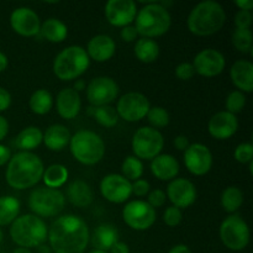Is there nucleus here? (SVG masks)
<instances>
[{"instance_id": "7ed1b4c3", "label": "nucleus", "mask_w": 253, "mask_h": 253, "mask_svg": "<svg viewBox=\"0 0 253 253\" xmlns=\"http://www.w3.org/2000/svg\"><path fill=\"white\" fill-rule=\"evenodd\" d=\"M226 22L224 7L214 0L199 2L188 16V29L197 36H211Z\"/></svg>"}, {"instance_id": "a878e982", "label": "nucleus", "mask_w": 253, "mask_h": 253, "mask_svg": "<svg viewBox=\"0 0 253 253\" xmlns=\"http://www.w3.org/2000/svg\"><path fill=\"white\" fill-rule=\"evenodd\" d=\"M43 143L51 151H62L71 141V132L61 124L51 125L43 133Z\"/></svg>"}, {"instance_id": "20e7f679", "label": "nucleus", "mask_w": 253, "mask_h": 253, "mask_svg": "<svg viewBox=\"0 0 253 253\" xmlns=\"http://www.w3.org/2000/svg\"><path fill=\"white\" fill-rule=\"evenodd\" d=\"M172 25V17L167 7L157 1H147L136 14L135 29L138 35L152 39L165 35Z\"/></svg>"}, {"instance_id": "39448f33", "label": "nucleus", "mask_w": 253, "mask_h": 253, "mask_svg": "<svg viewBox=\"0 0 253 253\" xmlns=\"http://www.w3.org/2000/svg\"><path fill=\"white\" fill-rule=\"evenodd\" d=\"M48 235L46 222L34 214L17 216L10 227L11 240L20 247L32 249L44 244Z\"/></svg>"}, {"instance_id": "1a4fd4ad", "label": "nucleus", "mask_w": 253, "mask_h": 253, "mask_svg": "<svg viewBox=\"0 0 253 253\" xmlns=\"http://www.w3.org/2000/svg\"><path fill=\"white\" fill-rule=\"evenodd\" d=\"M220 239L232 251H241L250 244V229L240 215H230L220 225Z\"/></svg>"}, {"instance_id": "6e6d98bb", "label": "nucleus", "mask_w": 253, "mask_h": 253, "mask_svg": "<svg viewBox=\"0 0 253 253\" xmlns=\"http://www.w3.org/2000/svg\"><path fill=\"white\" fill-rule=\"evenodd\" d=\"M7 63H9V61H7V57L5 56L2 52H0V72H4L5 69H6Z\"/></svg>"}, {"instance_id": "3c124183", "label": "nucleus", "mask_w": 253, "mask_h": 253, "mask_svg": "<svg viewBox=\"0 0 253 253\" xmlns=\"http://www.w3.org/2000/svg\"><path fill=\"white\" fill-rule=\"evenodd\" d=\"M7 132H9V123L4 116L0 115V141L4 140Z\"/></svg>"}, {"instance_id": "b1692460", "label": "nucleus", "mask_w": 253, "mask_h": 253, "mask_svg": "<svg viewBox=\"0 0 253 253\" xmlns=\"http://www.w3.org/2000/svg\"><path fill=\"white\" fill-rule=\"evenodd\" d=\"M151 172L160 180H173L179 173V163L172 155H158L151 162Z\"/></svg>"}, {"instance_id": "603ef678", "label": "nucleus", "mask_w": 253, "mask_h": 253, "mask_svg": "<svg viewBox=\"0 0 253 253\" xmlns=\"http://www.w3.org/2000/svg\"><path fill=\"white\" fill-rule=\"evenodd\" d=\"M111 253H130V250H128V246L124 242L118 241L113 247L110 249Z\"/></svg>"}, {"instance_id": "2eb2a0df", "label": "nucleus", "mask_w": 253, "mask_h": 253, "mask_svg": "<svg viewBox=\"0 0 253 253\" xmlns=\"http://www.w3.org/2000/svg\"><path fill=\"white\" fill-rule=\"evenodd\" d=\"M184 165L194 175H204L212 166V153L203 143H193L184 151Z\"/></svg>"}, {"instance_id": "052dcab7", "label": "nucleus", "mask_w": 253, "mask_h": 253, "mask_svg": "<svg viewBox=\"0 0 253 253\" xmlns=\"http://www.w3.org/2000/svg\"><path fill=\"white\" fill-rule=\"evenodd\" d=\"M89 253H108V252H104V251H98V250H94V251L89 252Z\"/></svg>"}, {"instance_id": "e433bc0d", "label": "nucleus", "mask_w": 253, "mask_h": 253, "mask_svg": "<svg viewBox=\"0 0 253 253\" xmlns=\"http://www.w3.org/2000/svg\"><path fill=\"white\" fill-rule=\"evenodd\" d=\"M252 31L250 29H236L232 34V44L240 52H251L252 53Z\"/></svg>"}, {"instance_id": "680f3d73", "label": "nucleus", "mask_w": 253, "mask_h": 253, "mask_svg": "<svg viewBox=\"0 0 253 253\" xmlns=\"http://www.w3.org/2000/svg\"><path fill=\"white\" fill-rule=\"evenodd\" d=\"M2 237H4V235H2V231L0 230V244H1V241H2Z\"/></svg>"}, {"instance_id": "f8f14e48", "label": "nucleus", "mask_w": 253, "mask_h": 253, "mask_svg": "<svg viewBox=\"0 0 253 253\" xmlns=\"http://www.w3.org/2000/svg\"><path fill=\"white\" fill-rule=\"evenodd\" d=\"M150 108V101L143 94L130 91V93L124 94L119 99L116 111H118L119 118L128 123H136V121L142 120L147 115Z\"/></svg>"}, {"instance_id": "0eeeda50", "label": "nucleus", "mask_w": 253, "mask_h": 253, "mask_svg": "<svg viewBox=\"0 0 253 253\" xmlns=\"http://www.w3.org/2000/svg\"><path fill=\"white\" fill-rule=\"evenodd\" d=\"M90 58L82 46H69L62 49L53 61V72L61 81H73L88 69Z\"/></svg>"}, {"instance_id": "5701e85b", "label": "nucleus", "mask_w": 253, "mask_h": 253, "mask_svg": "<svg viewBox=\"0 0 253 253\" xmlns=\"http://www.w3.org/2000/svg\"><path fill=\"white\" fill-rule=\"evenodd\" d=\"M231 81L240 91L251 93L253 90V64L246 59H240L230 69Z\"/></svg>"}, {"instance_id": "f704fd0d", "label": "nucleus", "mask_w": 253, "mask_h": 253, "mask_svg": "<svg viewBox=\"0 0 253 253\" xmlns=\"http://www.w3.org/2000/svg\"><path fill=\"white\" fill-rule=\"evenodd\" d=\"M89 114L95 119L96 123L100 124L101 126H105V127H113L119 121L118 111L110 105L89 108Z\"/></svg>"}, {"instance_id": "a19ab883", "label": "nucleus", "mask_w": 253, "mask_h": 253, "mask_svg": "<svg viewBox=\"0 0 253 253\" xmlns=\"http://www.w3.org/2000/svg\"><path fill=\"white\" fill-rule=\"evenodd\" d=\"M183 214L182 210L177 207H169L166 209L165 214H163V221L167 226L169 227H175L182 222Z\"/></svg>"}, {"instance_id": "473e14b6", "label": "nucleus", "mask_w": 253, "mask_h": 253, "mask_svg": "<svg viewBox=\"0 0 253 253\" xmlns=\"http://www.w3.org/2000/svg\"><path fill=\"white\" fill-rule=\"evenodd\" d=\"M68 174V169L63 165H51L43 170L42 178L46 187L57 189L67 182Z\"/></svg>"}, {"instance_id": "9b49d317", "label": "nucleus", "mask_w": 253, "mask_h": 253, "mask_svg": "<svg viewBox=\"0 0 253 253\" xmlns=\"http://www.w3.org/2000/svg\"><path fill=\"white\" fill-rule=\"evenodd\" d=\"M124 221L133 230L143 231L155 224L156 210L143 200H132L123 210Z\"/></svg>"}, {"instance_id": "37998d69", "label": "nucleus", "mask_w": 253, "mask_h": 253, "mask_svg": "<svg viewBox=\"0 0 253 253\" xmlns=\"http://www.w3.org/2000/svg\"><path fill=\"white\" fill-rule=\"evenodd\" d=\"M235 25L236 29L247 30L251 27L252 25V14L251 11H246V10H240L235 16Z\"/></svg>"}, {"instance_id": "6ab92c4d", "label": "nucleus", "mask_w": 253, "mask_h": 253, "mask_svg": "<svg viewBox=\"0 0 253 253\" xmlns=\"http://www.w3.org/2000/svg\"><path fill=\"white\" fill-rule=\"evenodd\" d=\"M166 197H168L173 207L185 209L194 204L197 199V188L189 179L175 178L168 184Z\"/></svg>"}, {"instance_id": "4be33fe9", "label": "nucleus", "mask_w": 253, "mask_h": 253, "mask_svg": "<svg viewBox=\"0 0 253 253\" xmlns=\"http://www.w3.org/2000/svg\"><path fill=\"white\" fill-rule=\"evenodd\" d=\"M115 41L108 35H96L89 40L86 53L95 62H106L115 54Z\"/></svg>"}, {"instance_id": "c85d7f7f", "label": "nucleus", "mask_w": 253, "mask_h": 253, "mask_svg": "<svg viewBox=\"0 0 253 253\" xmlns=\"http://www.w3.org/2000/svg\"><path fill=\"white\" fill-rule=\"evenodd\" d=\"M135 56L143 63H152L160 56V46L155 40L141 37L135 43Z\"/></svg>"}, {"instance_id": "423d86ee", "label": "nucleus", "mask_w": 253, "mask_h": 253, "mask_svg": "<svg viewBox=\"0 0 253 253\" xmlns=\"http://www.w3.org/2000/svg\"><path fill=\"white\" fill-rule=\"evenodd\" d=\"M69 147L73 157L85 166L96 165L105 155V143L103 138L89 130L77 131L71 136Z\"/></svg>"}, {"instance_id": "f3484780", "label": "nucleus", "mask_w": 253, "mask_h": 253, "mask_svg": "<svg viewBox=\"0 0 253 253\" xmlns=\"http://www.w3.org/2000/svg\"><path fill=\"white\" fill-rule=\"evenodd\" d=\"M137 6L132 0H109L105 5L106 20L118 27L128 26L135 20Z\"/></svg>"}, {"instance_id": "864d4df0", "label": "nucleus", "mask_w": 253, "mask_h": 253, "mask_svg": "<svg viewBox=\"0 0 253 253\" xmlns=\"http://www.w3.org/2000/svg\"><path fill=\"white\" fill-rule=\"evenodd\" d=\"M235 5L240 7V10H246V11H250V10L253 7V1L252 0H235Z\"/></svg>"}, {"instance_id": "6e6552de", "label": "nucleus", "mask_w": 253, "mask_h": 253, "mask_svg": "<svg viewBox=\"0 0 253 253\" xmlns=\"http://www.w3.org/2000/svg\"><path fill=\"white\" fill-rule=\"evenodd\" d=\"M66 205V197L59 189L48 187L36 188L29 197V208L34 215L52 217L58 215Z\"/></svg>"}, {"instance_id": "bb28decb", "label": "nucleus", "mask_w": 253, "mask_h": 253, "mask_svg": "<svg viewBox=\"0 0 253 253\" xmlns=\"http://www.w3.org/2000/svg\"><path fill=\"white\" fill-rule=\"evenodd\" d=\"M69 202L77 208H86L93 202V192L88 183L83 180H74L67 189Z\"/></svg>"}, {"instance_id": "4c0bfd02", "label": "nucleus", "mask_w": 253, "mask_h": 253, "mask_svg": "<svg viewBox=\"0 0 253 253\" xmlns=\"http://www.w3.org/2000/svg\"><path fill=\"white\" fill-rule=\"evenodd\" d=\"M147 120L155 127H166L169 124V114L162 106H153L150 108L147 113Z\"/></svg>"}, {"instance_id": "4d7b16f0", "label": "nucleus", "mask_w": 253, "mask_h": 253, "mask_svg": "<svg viewBox=\"0 0 253 253\" xmlns=\"http://www.w3.org/2000/svg\"><path fill=\"white\" fill-rule=\"evenodd\" d=\"M73 89L79 93V90H83V89H85V83H84L82 79H78V81H76V83H74Z\"/></svg>"}, {"instance_id": "2f4dec72", "label": "nucleus", "mask_w": 253, "mask_h": 253, "mask_svg": "<svg viewBox=\"0 0 253 253\" xmlns=\"http://www.w3.org/2000/svg\"><path fill=\"white\" fill-rule=\"evenodd\" d=\"M30 109L37 115H46L53 106V98L46 89H37L34 91L29 101Z\"/></svg>"}, {"instance_id": "aec40b11", "label": "nucleus", "mask_w": 253, "mask_h": 253, "mask_svg": "<svg viewBox=\"0 0 253 253\" xmlns=\"http://www.w3.org/2000/svg\"><path fill=\"white\" fill-rule=\"evenodd\" d=\"M239 121L236 115L229 111H219L211 116L208 124L209 133L216 140H227L236 133Z\"/></svg>"}, {"instance_id": "f257e3e1", "label": "nucleus", "mask_w": 253, "mask_h": 253, "mask_svg": "<svg viewBox=\"0 0 253 253\" xmlns=\"http://www.w3.org/2000/svg\"><path fill=\"white\" fill-rule=\"evenodd\" d=\"M88 225L76 215L58 217L48 230L47 239L54 253H83L89 244Z\"/></svg>"}, {"instance_id": "9d476101", "label": "nucleus", "mask_w": 253, "mask_h": 253, "mask_svg": "<svg viewBox=\"0 0 253 253\" xmlns=\"http://www.w3.org/2000/svg\"><path fill=\"white\" fill-rule=\"evenodd\" d=\"M131 146L135 157L138 160H153L161 155V151L165 146V138L157 128L145 126L136 131L131 141Z\"/></svg>"}, {"instance_id": "79ce46f5", "label": "nucleus", "mask_w": 253, "mask_h": 253, "mask_svg": "<svg viewBox=\"0 0 253 253\" xmlns=\"http://www.w3.org/2000/svg\"><path fill=\"white\" fill-rule=\"evenodd\" d=\"M195 71L194 67L192 63H188V62H183V63L178 64L175 67V76L177 78H179L180 81H189L194 77Z\"/></svg>"}, {"instance_id": "de8ad7c7", "label": "nucleus", "mask_w": 253, "mask_h": 253, "mask_svg": "<svg viewBox=\"0 0 253 253\" xmlns=\"http://www.w3.org/2000/svg\"><path fill=\"white\" fill-rule=\"evenodd\" d=\"M11 104V95L9 91L4 88H0V111H5L9 109Z\"/></svg>"}, {"instance_id": "c756f323", "label": "nucleus", "mask_w": 253, "mask_h": 253, "mask_svg": "<svg viewBox=\"0 0 253 253\" xmlns=\"http://www.w3.org/2000/svg\"><path fill=\"white\" fill-rule=\"evenodd\" d=\"M42 140H43L42 131L39 127H36V126H29V127L24 128L17 135L15 143H16V146L20 150L30 152L34 148L39 147L41 145Z\"/></svg>"}, {"instance_id": "cd10ccee", "label": "nucleus", "mask_w": 253, "mask_h": 253, "mask_svg": "<svg viewBox=\"0 0 253 253\" xmlns=\"http://www.w3.org/2000/svg\"><path fill=\"white\" fill-rule=\"evenodd\" d=\"M40 32L49 42L58 43V42L66 40L67 35H68V29H67L66 24L62 22L61 20L51 17V19H47L46 21L42 22Z\"/></svg>"}, {"instance_id": "72a5a7b5", "label": "nucleus", "mask_w": 253, "mask_h": 253, "mask_svg": "<svg viewBox=\"0 0 253 253\" xmlns=\"http://www.w3.org/2000/svg\"><path fill=\"white\" fill-rule=\"evenodd\" d=\"M220 202L225 211L235 212L244 204V193L237 187H227L222 192Z\"/></svg>"}, {"instance_id": "412c9836", "label": "nucleus", "mask_w": 253, "mask_h": 253, "mask_svg": "<svg viewBox=\"0 0 253 253\" xmlns=\"http://www.w3.org/2000/svg\"><path fill=\"white\" fill-rule=\"evenodd\" d=\"M57 111L66 120L74 119L82 108L81 95L73 88H64L58 93L56 99Z\"/></svg>"}, {"instance_id": "13d9d810", "label": "nucleus", "mask_w": 253, "mask_h": 253, "mask_svg": "<svg viewBox=\"0 0 253 253\" xmlns=\"http://www.w3.org/2000/svg\"><path fill=\"white\" fill-rule=\"evenodd\" d=\"M39 253H51V247L41 245V246H39Z\"/></svg>"}, {"instance_id": "09e8293b", "label": "nucleus", "mask_w": 253, "mask_h": 253, "mask_svg": "<svg viewBox=\"0 0 253 253\" xmlns=\"http://www.w3.org/2000/svg\"><path fill=\"white\" fill-rule=\"evenodd\" d=\"M173 145H174V147L177 148V150L179 151H185L188 147H189V140H188L187 136L184 135H178L177 137L174 138V141H173Z\"/></svg>"}, {"instance_id": "c03bdc74", "label": "nucleus", "mask_w": 253, "mask_h": 253, "mask_svg": "<svg viewBox=\"0 0 253 253\" xmlns=\"http://www.w3.org/2000/svg\"><path fill=\"white\" fill-rule=\"evenodd\" d=\"M166 193L162 189H155L148 194V204L156 209V208H161L165 205L166 203Z\"/></svg>"}, {"instance_id": "4468645a", "label": "nucleus", "mask_w": 253, "mask_h": 253, "mask_svg": "<svg viewBox=\"0 0 253 253\" xmlns=\"http://www.w3.org/2000/svg\"><path fill=\"white\" fill-rule=\"evenodd\" d=\"M100 192L101 195L105 198L108 202L121 204L125 203L132 194V187H131L130 180L126 179L121 174H111L105 175L100 182Z\"/></svg>"}, {"instance_id": "7c9ffc66", "label": "nucleus", "mask_w": 253, "mask_h": 253, "mask_svg": "<svg viewBox=\"0 0 253 253\" xmlns=\"http://www.w3.org/2000/svg\"><path fill=\"white\" fill-rule=\"evenodd\" d=\"M20 202L15 197L6 195L0 198V226H5L14 222L19 216Z\"/></svg>"}, {"instance_id": "5fc2aeb1", "label": "nucleus", "mask_w": 253, "mask_h": 253, "mask_svg": "<svg viewBox=\"0 0 253 253\" xmlns=\"http://www.w3.org/2000/svg\"><path fill=\"white\" fill-rule=\"evenodd\" d=\"M168 253H192V251H190V249L187 246V245L180 244V245H175L174 247H172Z\"/></svg>"}, {"instance_id": "a211bd4d", "label": "nucleus", "mask_w": 253, "mask_h": 253, "mask_svg": "<svg viewBox=\"0 0 253 253\" xmlns=\"http://www.w3.org/2000/svg\"><path fill=\"white\" fill-rule=\"evenodd\" d=\"M10 25L16 34L31 37L40 32L41 21L36 12L26 6L15 9L10 16Z\"/></svg>"}, {"instance_id": "c9c22d12", "label": "nucleus", "mask_w": 253, "mask_h": 253, "mask_svg": "<svg viewBox=\"0 0 253 253\" xmlns=\"http://www.w3.org/2000/svg\"><path fill=\"white\" fill-rule=\"evenodd\" d=\"M121 170H123V177H125L127 180H137L143 173V165L137 157L128 156L124 160Z\"/></svg>"}, {"instance_id": "bf43d9fd", "label": "nucleus", "mask_w": 253, "mask_h": 253, "mask_svg": "<svg viewBox=\"0 0 253 253\" xmlns=\"http://www.w3.org/2000/svg\"><path fill=\"white\" fill-rule=\"evenodd\" d=\"M12 253H32L29 249H24V247H17L16 250H14Z\"/></svg>"}, {"instance_id": "ddd939ff", "label": "nucleus", "mask_w": 253, "mask_h": 253, "mask_svg": "<svg viewBox=\"0 0 253 253\" xmlns=\"http://www.w3.org/2000/svg\"><path fill=\"white\" fill-rule=\"evenodd\" d=\"M119 95V85L110 77H96L86 86V98L94 106H105Z\"/></svg>"}, {"instance_id": "a18cd8bd", "label": "nucleus", "mask_w": 253, "mask_h": 253, "mask_svg": "<svg viewBox=\"0 0 253 253\" xmlns=\"http://www.w3.org/2000/svg\"><path fill=\"white\" fill-rule=\"evenodd\" d=\"M132 187V193L136 197H145L150 193V183L145 179H137L135 180L133 184H131Z\"/></svg>"}, {"instance_id": "8fccbe9b", "label": "nucleus", "mask_w": 253, "mask_h": 253, "mask_svg": "<svg viewBox=\"0 0 253 253\" xmlns=\"http://www.w3.org/2000/svg\"><path fill=\"white\" fill-rule=\"evenodd\" d=\"M10 158H11V152H10L9 148L4 145H0V167L6 165Z\"/></svg>"}, {"instance_id": "58836bf2", "label": "nucleus", "mask_w": 253, "mask_h": 253, "mask_svg": "<svg viewBox=\"0 0 253 253\" xmlns=\"http://www.w3.org/2000/svg\"><path fill=\"white\" fill-rule=\"evenodd\" d=\"M246 105V95L240 90H234L227 95L226 98V111L231 114H237L242 111Z\"/></svg>"}, {"instance_id": "ea45409f", "label": "nucleus", "mask_w": 253, "mask_h": 253, "mask_svg": "<svg viewBox=\"0 0 253 253\" xmlns=\"http://www.w3.org/2000/svg\"><path fill=\"white\" fill-rule=\"evenodd\" d=\"M234 157L240 163H250L253 157V146L252 143L244 142L240 143L234 152Z\"/></svg>"}, {"instance_id": "f03ea898", "label": "nucleus", "mask_w": 253, "mask_h": 253, "mask_svg": "<svg viewBox=\"0 0 253 253\" xmlns=\"http://www.w3.org/2000/svg\"><path fill=\"white\" fill-rule=\"evenodd\" d=\"M43 162L39 156L21 151L11 156L5 178L10 187L22 190L36 185L43 175Z\"/></svg>"}, {"instance_id": "393cba45", "label": "nucleus", "mask_w": 253, "mask_h": 253, "mask_svg": "<svg viewBox=\"0 0 253 253\" xmlns=\"http://www.w3.org/2000/svg\"><path fill=\"white\" fill-rule=\"evenodd\" d=\"M91 246L98 251H110L111 247L119 241V232L114 225L101 224L94 230L93 235L89 237Z\"/></svg>"}, {"instance_id": "dca6fc26", "label": "nucleus", "mask_w": 253, "mask_h": 253, "mask_svg": "<svg viewBox=\"0 0 253 253\" xmlns=\"http://www.w3.org/2000/svg\"><path fill=\"white\" fill-rule=\"evenodd\" d=\"M225 64H226V61H225L224 54L214 48L202 49L195 56L194 62H193L195 73L203 77L219 76L224 71Z\"/></svg>"}, {"instance_id": "49530a36", "label": "nucleus", "mask_w": 253, "mask_h": 253, "mask_svg": "<svg viewBox=\"0 0 253 253\" xmlns=\"http://www.w3.org/2000/svg\"><path fill=\"white\" fill-rule=\"evenodd\" d=\"M137 35L138 34H137V31H136L135 26H131V25L123 27V30H121V32H120L121 39H123V41H125V42L135 41L136 37H137Z\"/></svg>"}]
</instances>
